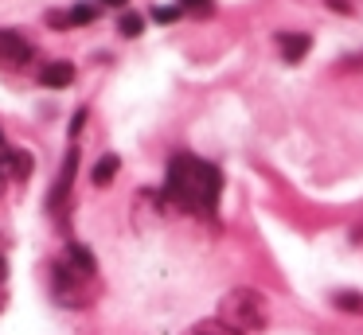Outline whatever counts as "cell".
<instances>
[{
  "instance_id": "obj_12",
  "label": "cell",
  "mask_w": 363,
  "mask_h": 335,
  "mask_svg": "<svg viewBox=\"0 0 363 335\" xmlns=\"http://www.w3.org/2000/svg\"><path fill=\"white\" fill-rule=\"evenodd\" d=\"M188 335H238V331H230L223 319H203V324H196Z\"/></svg>"
},
{
  "instance_id": "obj_17",
  "label": "cell",
  "mask_w": 363,
  "mask_h": 335,
  "mask_svg": "<svg viewBox=\"0 0 363 335\" xmlns=\"http://www.w3.org/2000/svg\"><path fill=\"white\" fill-rule=\"evenodd\" d=\"M48 23H51V28H67V23H71V16H63V12H51V16H48Z\"/></svg>"
},
{
  "instance_id": "obj_7",
  "label": "cell",
  "mask_w": 363,
  "mask_h": 335,
  "mask_svg": "<svg viewBox=\"0 0 363 335\" xmlns=\"http://www.w3.org/2000/svg\"><path fill=\"white\" fill-rule=\"evenodd\" d=\"M277 47H281L285 62H297V59H305V55H308L313 39H308L305 31H301V35H293V31H281V35H277Z\"/></svg>"
},
{
  "instance_id": "obj_5",
  "label": "cell",
  "mask_w": 363,
  "mask_h": 335,
  "mask_svg": "<svg viewBox=\"0 0 363 335\" xmlns=\"http://www.w3.org/2000/svg\"><path fill=\"white\" fill-rule=\"evenodd\" d=\"M74 168H79V148H71V152H67V160H63V168H59V179H55V187H51V210H55L59 203H63L67 195H71Z\"/></svg>"
},
{
  "instance_id": "obj_18",
  "label": "cell",
  "mask_w": 363,
  "mask_h": 335,
  "mask_svg": "<svg viewBox=\"0 0 363 335\" xmlns=\"http://www.w3.org/2000/svg\"><path fill=\"white\" fill-rule=\"evenodd\" d=\"M82 121H86V109H79V113H74V121H71V137H79Z\"/></svg>"
},
{
  "instance_id": "obj_20",
  "label": "cell",
  "mask_w": 363,
  "mask_h": 335,
  "mask_svg": "<svg viewBox=\"0 0 363 335\" xmlns=\"http://www.w3.org/2000/svg\"><path fill=\"white\" fill-rule=\"evenodd\" d=\"M102 4H110V8H125L129 0H102Z\"/></svg>"
},
{
  "instance_id": "obj_21",
  "label": "cell",
  "mask_w": 363,
  "mask_h": 335,
  "mask_svg": "<svg viewBox=\"0 0 363 335\" xmlns=\"http://www.w3.org/2000/svg\"><path fill=\"white\" fill-rule=\"evenodd\" d=\"M9 277V261H4V257H0V280Z\"/></svg>"
},
{
  "instance_id": "obj_13",
  "label": "cell",
  "mask_w": 363,
  "mask_h": 335,
  "mask_svg": "<svg viewBox=\"0 0 363 335\" xmlns=\"http://www.w3.org/2000/svg\"><path fill=\"white\" fill-rule=\"evenodd\" d=\"M118 31H121V35L133 39V35H141V31H145V20H141L137 12H125V16L118 20Z\"/></svg>"
},
{
  "instance_id": "obj_3",
  "label": "cell",
  "mask_w": 363,
  "mask_h": 335,
  "mask_svg": "<svg viewBox=\"0 0 363 335\" xmlns=\"http://www.w3.org/2000/svg\"><path fill=\"white\" fill-rule=\"evenodd\" d=\"M51 288H55V296L63 304H71V308H86L90 300H94V273L79 269V265L71 261H55V269H51Z\"/></svg>"
},
{
  "instance_id": "obj_4",
  "label": "cell",
  "mask_w": 363,
  "mask_h": 335,
  "mask_svg": "<svg viewBox=\"0 0 363 335\" xmlns=\"http://www.w3.org/2000/svg\"><path fill=\"white\" fill-rule=\"evenodd\" d=\"M32 59V43H28L20 31H0V62H12V67H20V62Z\"/></svg>"
},
{
  "instance_id": "obj_19",
  "label": "cell",
  "mask_w": 363,
  "mask_h": 335,
  "mask_svg": "<svg viewBox=\"0 0 363 335\" xmlns=\"http://www.w3.org/2000/svg\"><path fill=\"white\" fill-rule=\"evenodd\" d=\"M9 152H12V148L4 144V132H0V164H4V156H9Z\"/></svg>"
},
{
  "instance_id": "obj_9",
  "label": "cell",
  "mask_w": 363,
  "mask_h": 335,
  "mask_svg": "<svg viewBox=\"0 0 363 335\" xmlns=\"http://www.w3.org/2000/svg\"><path fill=\"white\" fill-rule=\"evenodd\" d=\"M118 168H121V160H118L113 152H106L102 160L94 164V171H90V179H94V187H106L113 176H118Z\"/></svg>"
},
{
  "instance_id": "obj_1",
  "label": "cell",
  "mask_w": 363,
  "mask_h": 335,
  "mask_svg": "<svg viewBox=\"0 0 363 335\" xmlns=\"http://www.w3.org/2000/svg\"><path fill=\"white\" fill-rule=\"evenodd\" d=\"M168 199H176L184 210H196V215H215V203L223 191V176L215 164L199 160V156H172L168 164V183H164Z\"/></svg>"
},
{
  "instance_id": "obj_14",
  "label": "cell",
  "mask_w": 363,
  "mask_h": 335,
  "mask_svg": "<svg viewBox=\"0 0 363 335\" xmlns=\"http://www.w3.org/2000/svg\"><path fill=\"white\" fill-rule=\"evenodd\" d=\"M180 12H191V16H211V12H215V0H180Z\"/></svg>"
},
{
  "instance_id": "obj_11",
  "label": "cell",
  "mask_w": 363,
  "mask_h": 335,
  "mask_svg": "<svg viewBox=\"0 0 363 335\" xmlns=\"http://www.w3.org/2000/svg\"><path fill=\"white\" fill-rule=\"evenodd\" d=\"M332 300H336V308L347 312V316H363V296L359 293H336Z\"/></svg>"
},
{
  "instance_id": "obj_8",
  "label": "cell",
  "mask_w": 363,
  "mask_h": 335,
  "mask_svg": "<svg viewBox=\"0 0 363 335\" xmlns=\"http://www.w3.org/2000/svg\"><path fill=\"white\" fill-rule=\"evenodd\" d=\"M4 168H9L16 179H28L32 168H35V160H32V152H24V148H12V152L4 156Z\"/></svg>"
},
{
  "instance_id": "obj_6",
  "label": "cell",
  "mask_w": 363,
  "mask_h": 335,
  "mask_svg": "<svg viewBox=\"0 0 363 335\" xmlns=\"http://www.w3.org/2000/svg\"><path fill=\"white\" fill-rule=\"evenodd\" d=\"M40 82L48 86V90H63V86L74 82V62H48V67L40 70Z\"/></svg>"
},
{
  "instance_id": "obj_15",
  "label": "cell",
  "mask_w": 363,
  "mask_h": 335,
  "mask_svg": "<svg viewBox=\"0 0 363 335\" xmlns=\"http://www.w3.org/2000/svg\"><path fill=\"white\" fill-rule=\"evenodd\" d=\"M152 20H157V23H176V20H180V4H160V8H152Z\"/></svg>"
},
{
  "instance_id": "obj_16",
  "label": "cell",
  "mask_w": 363,
  "mask_h": 335,
  "mask_svg": "<svg viewBox=\"0 0 363 335\" xmlns=\"http://www.w3.org/2000/svg\"><path fill=\"white\" fill-rule=\"evenodd\" d=\"M90 20H98L94 4H74L71 8V23H90Z\"/></svg>"
},
{
  "instance_id": "obj_2",
  "label": "cell",
  "mask_w": 363,
  "mask_h": 335,
  "mask_svg": "<svg viewBox=\"0 0 363 335\" xmlns=\"http://www.w3.org/2000/svg\"><path fill=\"white\" fill-rule=\"evenodd\" d=\"M223 324L230 327V331L246 335V331H262L269 319V304L262 293H254V288H235V293H227L219 300V316Z\"/></svg>"
},
{
  "instance_id": "obj_10",
  "label": "cell",
  "mask_w": 363,
  "mask_h": 335,
  "mask_svg": "<svg viewBox=\"0 0 363 335\" xmlns=\"http://www.w3.org/2000/svg\"><path fill=\"white\" fill-rule=\"evenodd\" d=\"M67 261H71V265H79V269H86V273H94V269H98L94 254H90L86 246H79V242H74V246L67 249Z\"/></svg>"
}]
</instances>
